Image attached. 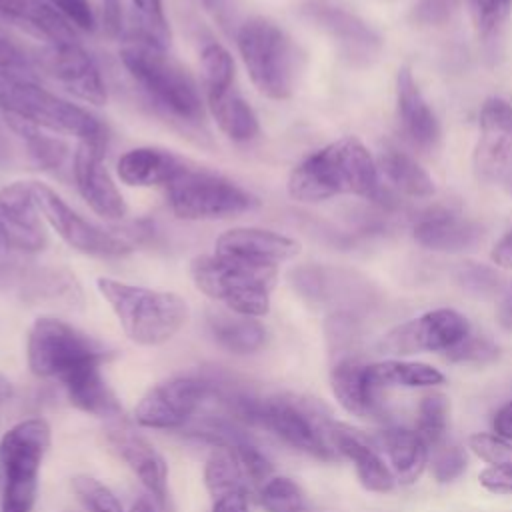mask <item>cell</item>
<instances>
[{"instance_id": "obj_1", "label": "cell", "mask_w": 512, "mask_h": 512, "mask_svg": "<svg viewBox=\"0 0 512 512\" xmlns=\"http://www.w3.org/2000/svg\"><path fill=\"white\" fill-rule=\"evenodd\" d=\"M0 110L6 120H20L78 142L106 144L104 124L88 110L60 98L40 84L34 60L0 32Z\"/></svg>"}, {"instance_id": "obj_2", "label": "cell", "mask_w": 512, "mask_h": 512, "mask_svg": "<svg viewBox=\"0 0 512 512\" xmlns=\"http://www.w3.org/2000/svg\"><path fill=\"white\" fill-rule=\"evenodd\" d=\"M288 192L298 202H322L342 194L376 200L378 170L364 144L344 136L306 156L290 172Z\"/></svg>"}, {"instance_id": "obj_3", "label": "cell", "mask_w": 512, "mask_h": 512, "mask_svg": "<svg viewBox=\"0 0 512 512\" xmlns=\"http://www.w3.org/2000/svg\"><path fill=\"white\" fill-rule=\"evenodd\" d=\"M224 402L238 420L262 426L292 448L320 460H334L338 456L328 436L332 420L316 402L308 398L294 394L258 398L234 392L224 396Z\"/></svg>"}, {"instance_id": "obj_4", "label": "cell", "mask_w": 512, "mask_h": 512, "mask_svg": "<svg viewBox=\"0 0 512 512\" xmlns=\"http://www.w3.org/2000/svg\"><path fill=\"white\" fill-rule=\"evenodd\" d=\"M96 286L124 334L140 346H160L172 340L188 322V304L174 292L114 278H98Z\"/></svg>"}, {"instance_id": "obj_5", "label": "cell", "mask_w": 512, "mask_h": 512, "mask_svg": "<svg viewBox=\"0 0 512 512\" xmlns=\"http://www.w3.org/2000/svg\"><path fill=\"white\" fill-rule=\"evenodd\" d=\"M120 60L134 82L166 112L188 122L202 118V98L194 78L164 48L130 34Z\"/></svg>"}, {"instance_id": "obj_6", "label": "cell", "mask_w": 512, "mask_h": 512, "mask_svg": "<svg viewBox=\"0 0 512 512\" xmlns=\"http://www.w3.org/2000/svg\"><path fill=\"white\" fill-rule=\"evenodd\" d=\"M194 286L226 310L244 316H266L278 268L254 266L220 254H202L190 262Z\"/></svg>"}, {"instance_id": "obj_7", "label": "cell", "mask_w": 512, "mask_h": 512, "mask_svg": "<svg viewBox=\"0 0 512 512\" xmlns=\"http://www.w3.org/2000/svg\"><path fill=\"white\" fill-rule=\"evenodd\" d=\"M236 44L254 88L270 100H286L294 90L296 50L288 34L264 16L238 26Z\"/></svg>"}, {"instance_id": "obj_8", "label": "cell", "mask_w": 512, "mask_h": 512, "mask_svg": "<svg viewBox=\"0 0 512 512\" xmlns=\"http://www.w3.org/2000/svg\"><path fill=\"white\" fill-rule=\"evenodd\" d=\"M50 446V426L42 418L14 424L0 438L4 488L0 512H30L36 502L40 462Z\"/></svg>"}, {"instance_id": "obj_9", "label": "cell", "mask_w": 512, "mask_h": 512, "mask_svg": "<svg viewBox=\"0 0 512 512\" xmlns=\"http://www.w3.org/2000/svg\"><path fill=\"white\" fill-rule=\"evenodd\" d=\"M26 356L34 376L62 382L86 366H102L108 352L100 342L64 320L40 316L28 332Z\"/></svg>"}, {"instance_id": "obj_10", "label": "cell", "mask_w": 512, "mask_h": 512, "mask_svg": "<svg viewBox=\"0 0 512 512\" xmlns=\"http://www.w3.org/2000/svg\"><path fill=\"white\" fill-rule=\"evenodd\" d=\"M166 200L182 220L232 218L260 206V200L240 184L194 164L166 188Z\"/></svg>"}, {"instance_id": "obj_11", "label": "cell", "mask_w": 512, "mask_h": 512, "mask_svg": "<svg viewBox=\"0 0 512 512\" xmlns=\"http://www.w3.org/2000/svg\"><path fill=\"white\" fill-rule=\"evenodd\" d=\"M32 194L44 222L76 252L88 256H122L132 250V242L112 230L96 226L72 210L50 186L32 182Z\"/></svg>"}, {"instance_id": "obj_12", "label": "cell", "mask_w": 512, "mask_h": 512, "mask_svg": "<svg viewBox=\"0 0 512 512\" xmlns=\"http://www.w3.org/2000/svg\"><path fill=\"white\" fill-rule=\"evenodd\" d=\"M212 392V382L176 376L150 388L134 408V420L146 428H180Z\"/></svg>"}, {"instance_id": "obj_13", "label": "cell", "mask_w": 512, "mask_h": 512, "mask_svg": "<svg viewBox=\"0 0 512 512\" xmlns=\"http://www.w3.org/2000/svg\"><path fill=\"white\" fill-rule=\"evenodd\" d=\"M468 336V320L450 308L430 310L390 330L380 350L388 354H414L450 350Z\"/></svg>"}, {"instance_id": "obj_14", "label": "cell", "mask_w": 512, "mask_h": 512, "mask_svg": "<svg viewBox=\"0 0 512 512\" xmlns=\"http://www.w3.org/2000/svg\"><path fill=\"white\" fill-rule=\"evenodd\" d=\"M474 172L490 184L512 178V106L502 98H488L480 110Z\"/></svg>"}, {"instance_id": "obj_15", "label": "cell", "mask_w": 512, "mask_h": 512, "mask_svg": "<svg viewBox=\"0 0 512 512\" xmlns=\"http://www.w3.org/2000/svg\"><path fill=\"white\" fill-rule=\"evenodd\" d=\"M42 68L52 74L72 96L102 106L106 104V84L94 58L74 40L48 44L40 56Z\"/></svg>"}, {"instance_id": "obj_16", "label": "cell", "mask_w": 512, "mask_h": 512, "mask_svg": "<svg viewBox=\"0 0 512 512\" xmlns=\"http://www.w3.org/2000/svg\"><path fill=\"white\" fill-rule=\"evenodd\" d=\"M106 144L78 142L74 152V180L84 202L104 220H122L128 206L116 188L106 164Z\"/></svg>"}, {"instance_id": "obj_17", "label": "cell", "mask_w": 512, "mask_h": 512, "mask_svg": "<svg viewBox=\"0 0 512 512\" xmlns=\"http://www.w3.org/2000/svg\"><path fill=\"white\" fill-rule=\"evenodd\" d=\"M106 438L114 452L130 466L144 488L152 494L160 512H170L168 466L162 454L126 422L114 420L106 428Z\"/></svg>"}, {"instance_id": "obj_18", "label": "cell", "mask_w": 512, "mask_h": 512, "mask_svg": "<svg viewBox=\"0 0 512 512\" xmlns=\"http://www.w3.org/2000/svg\"><path fill=\"white\" fill-rule=\"evenodd\" d=\"M214 254L242 260L254 266L278 268L282 262H288L300 254V244L280 232L240 226L218 236Z\"/></svg>"}, {"instance_id": "obj_19", "label": "cell", "mask_w": 512, "mask_h": 512, "mask_svg": "<svg viewBox=\"0 0 512 512\" xmlns=\"http://www.w3.org/2000/svg\"><path fill=\"white\" fill-rule=\"evenodd\" d=\"M296 290L312 304L330 306L334 314H352L360 304L370 302V288L362 280H354L340 270L308 266L292 272Z\"/></svg>"}, {"instance_id": "obj_20", "label": "cell", "mask_w": 512, "mask_h": 512, "mask_svg": "<svg viewBox=\"0 0 512 512\" xmlns=\"http://www.w3.org/2000/svg\"><path fill=\"white\" fill-rule=\"evenodd\" d=\"M0 220L10 248L38 252L46 246L44 218L32 194V182L16 180L0 188Z\"/></svg>"}, {"instance_id": "obj_21", "label": "cell", "mask_w": 512, "mask_h": 512, "mask_svg": "<svg viewBox=\"0 0 512 512\" xmlns=\"http://www.w3.org/2000/svg\"><path fill=\"white\" fill-rule=\"evenodd\" d=\"M310 20H314L326 34H330L340 46L342 54L354 64H370L380 52L378 36L354 14L324 6L312 4L306 8Z\"/></svg>"}, {"instance_id": "obj_22", "label": "cell", "mask_w": 512, "mask_h": 512, "mask_svg": "<svg viewBox=\"0 0 512 512\" xmlns=\"http://www.w3.org/2000/svg\"><path fill=\"white\" fill-rule=\"evenodd\" d=\"M328 436L336 454L348 458L354 464L364 488L372 492H388L394 488V474L364 434L342 422H330Z\"/></svg>"}, {"instance_id": "obj_23", "label": "cell", "mask_w": 512, "mask_h": 512, "mask_svg": "<svg viewBox=\"0 0 512 512\" xmlns=\"http://www.w3.org/2000/svg\"><path fill=\"white\" fill-rule=\"evenodd\" d=\"M188 166V160L176 156L170 150L156 146H140L120 156L116 172L120 180L128 186L168 188Z\"/></svg>"}, {"instance_id": "obj_24", "label": "cell", "mask_w": 512, "mask_h": 512, "mask_svg": "<svg viewBox=\"0 0 512 512\" xmlns=\"http://www.w3.org/2000/svg\"><path fill=\"white\" fill-rule=\"evenodd\" d=\"M414 238L428 250L462 252L482 240V228L450 210H432L416 222Z\"/></svg>"}, {"instance_id": "obj_25", "label": "cell", "mask_w": 512, "mask_h": 512, "mask_svg": "<svg viewBox=\"0 0 512 512\" xmlns=\"http://www.w3.org/2000/svg\"><path fill=\"white\" fill-rule=\"evenodd\" d=\"M366 364L360 358L344 356L340 358L330 374V384L336 400L350 414L364 420H382L386 416V408L364 378Z\"/></svg>"}, {"instance_id": "obj_26", "label": "cell", "mask_w": 512, "mask_h": 512, "mask_svg": "<svg viewBox=\"0 0 512 512\" xmlns=\"http://www.w3.org/2000/svg\"><path fill=\"white\" fill-rule=\"evenodd\" d=\"M396 106L402 130L418 148H432L438 142L440 130L434 112L420 94L410 68H400L396 76Z\"/></svg>"}, {"instance_id": "obj_27", "label": "cell", "mask_w": 512, "mask_h": 512, "mask_svg": "<svg viewBox=\"0 0 512 512\" xmlns=\"http://www.w3.org/2000/svg\"><path fill=\"white\" fill-rule=\"evenodd\" d=\"M0 16L26 26L48 44L74 42V26L48 0H0Z\"/></svg>"}, {"instance_id": "obj_28", "label": "cell", "mask_w": 512, "mask_h": 512, "mask_svg": "<svg viewBox=\"0 0 512 512\" xmlns=\"http://www.w3.org/2000/svg\"><path fill=\"white\" fill-rule=\"evenodd\" d=\"M60 384L64 386L68 400L76 408L100 418H116L120 414V404L114 392L104 382L100 364L86 366L62 380Z\"/></svg>"}, {"instance_id": "obj_29", "label": "cell", "mask_w": 512, "mask_h": 512, "mask_svg": "<svg viewBox=\"0 0 512 512\" xmlns=\"http://www.w3.org/2000/svg\"><path fill=\"white\" fill-rule=\"evenodd\" d=\"M206 106L218 128L232 142H250L258 136V116L234 88L206 96Z\"/></svg>"}, {"instance_id": "obj_30", "label": "cell", "mask_w": 512, "mask_h": 512, "mask_svg": "<svg viewBox=\"0 0 512 512\" xmlns=\"http://www.w3.org/2000/svg\"><path fill=\"white\" fill-rule=\"evenodd\" d=\"M208 328L218 344L236 354L256 352L266 342V328L256 318L230 310L210 312Z\"/></svg>"}, {"instance_id": "obj_31", "label": "cell", "mask_w": 512, "mask_h": 512, "mask_svg": "<svg viewBox=\"0 0 512 512\" xmlns=\"http://www.w3.org/2000/svg\"><path fill=\"white\" fill-rule=\"evenodd\" d=\"M382 444L392 462L394 478L400 484L416 482L428 460V446L418 432L400 426L388 428L382 432Z\"/></svg>"}, {"instance_id": "obj_32", "label": "cell", "mask_w": 512, "mask_h": 512, "mask_svg": "<svg viewBox=\"0 0 512 512\" xmlns=\"http://www.w3.org/2000/svg\"><path fill=\"white\" fill-rule=\"evenodd\" d=\"M20 290L30 300H46L54 304H82V292L74 276L60 268H32L16 274Z\"/></svg>"}, {"instance_id": "obj_33", "label": "cell", "mask_w": 512, "mask_h": 512, "mask_svg": "<svg viewBox=\"0 0 512 512\" xmlns=\"http://www.w3.org/2000/svg\"><path fill=\"white\" fill-rule=\"evenodd\" d=\"M364 378L368 386L378 392L380 388H424L444 382L440 370L422 362H402V360H384L376 364H366Z\"/></svg>"}, {"instance_id": "obj_34", "label": "cell", "mask_w": 512, "mask_h": 512, "mask_svg": "<svg viewBox=\"0 0 512 512\" xmlns=\"http://www.w3.org/2000/svg\"><path fill=\"white\" fill-rule=\"evenodd\" d=\"M380 168L386 180L406 196L428 198L434 194V182L428 172L398 148H386L380 154Z\"/></svg>"}, {"instance_id": "obj_35", "label": "cell", "mask_w": 512, "mask_h": 512, "mask_svg": "<svg viewBox=\"0 0 512 512\" xmlns=\"http://www.w3.org/2000/svg\"><path fill=\"white\" fill-rule=\"evenodd\" d=\"M204 482L212 500L236 490H248V476L234 450L226 446H216L208 456Z\"/></svg>"}, {"instance_id": "obj_36", "label": "cell", "mask_w": 512, "mask_h": 512, "mask_svg": "<svg viewBox=\"0 0 512 512\" xmlns=\"http://www.w3.org/2000/svg\"><path fill=\"white\" fill-rule=\"evenodd\" d=\"M448 412H450V402L440 392L424 396L418 406L416 432L422 438V442L432 450H436L446 442Z\"/></svg>"}, {"instance_id": "obj_37", "label": "cell", "mask_w": 512, "mask_h": 512, "mask_svg": "<svg viewBox=\"0 0 512 512\" xmlns=\"http://www.w3.org/2000/svg\"><path fill=\"white\" fill-rule=\"evenodd\" d=\"M200 68L206 96L220 94L234 88V60L230 52L218 44L208 42L200 52Z\"/></svg>"}, {"instance_id": "obj_38", "label": "cell", "mask_w": 512, "mask_h": 512, "mask_svg": "<svg viewBox=\"0 0 512 512\" xmlns=\"http://www.w3.org/2000/svg\"><path fill=\"white\" fill-rule=\"evenodd\" d=\"M260 504L266 512H314L302 488L286 478H268L260 488Z\"/></svg>"}, {"instance_id": "obj_39", "label": "cell", "mask_w": 512, "mask_h": 512, "mask_svg": "<svg viewBox=\"0 0 512 512\" xmlns=\"http://www.w3.org/2000/svg\"><path fill=\"white\" fill-rule=\"evenodd\" d=\"M132 6L136 10V22L130 34L166 50L170 44V26L162 0H132Z\"/></svg>"}, {"instance_id": "obj_40", "label": "cell", "mask_w": 512, "mask_h": 512, "mask_svg": "<svg viewBox=\"0 0 512 512\" xmlns=\"http://www.w3.org/2000/svg\"><path fill=\"white\" fill-rule=\"evenodd\" d=\"M72 490L86 512H122L114 492L92 476L78 474L72 478Z\"/></svg>"}, {"instance_id": "obj_41", "label": "cell", "mask_w": 512, "mask_h": 512, "mask_svg": "<svg viewBox=\"0 0 512 512\" xmlns=\"http://www.w3.org/2000/svg\"><path fill=\"white\" fill-rule=\"evenodd\" d=\"M474 26L482 38L500 30L512 10V0H466Z\"/></svg>"}, {"instance_id": "obj_42", "label": "cell", "mask_w": 512, "mask_h": 512, "mask_svg": "<svg viewBox=\"0 0 512 512\" xmlns=\"http://www.w3.org/2000/svg\"><path fill=\"white\" fill-rule=\"evenodd\" d=\"M470 450L492 466L512 464V442L498 434H474L468 440Z\"/></svg>"}, {"instance_id": "obj_43", "label": "cell", "mask_w": 512, "mask_h": 512, "mask_svg": "<svg viewBox=\"0 0 512 512\" xmlns=\"http://www.w3.org/2000/svg\"><path fill=\"white\" fill-rule=\"evenodd\" d=\"M466 468V454L458 444L444 442L434 450L432 474L438 482H450L458 478Z\"/></svg>"}, {"instance_id": "obj_44", "label": "cell", "mask_w": 512, "mask_h": 512, "mask_svg": "<svg viewBox=\"0 0 512 512\" xmlns=\"http://www.w3.org/2000/svg\"><path fill=\"white\" fill-rule=\"evenodd\" d=\"M446 354L456 362H488L498 354V348L488 338L466 336L460 344L446 350Z\"/></svg>"}, {"instance_id": "obj_45", "label": "cell", "mask_w": 512, "mask_h": 512, "mask_svg": "<svg viewBox=\"0 0 512 512\" xmlns=\"http://www.w3.org/2000/svg\"><path fill=\"white\" fill-rule=\"evenodd\" d=\"M74 28L94 30L96 20L88 0H48Z\"/></svg>"}, {"instance_id": "obj_46", "label": "cell", "mask_w": 512, "mask_h": 512, "mask_svg": "<svg viewBox=\"0 0 512 512\" xmlns=\"http://www.w3.org/2000/svg\"><path fill=\"white\" fill-rule=\"evenodd\" d=\"M458 2L460 0H420L412 12V18L428 26L444 24L454 14Z\"/></svg>"}, {"instance_id": "obj_47", "label": "cell", "mask_w": 512, "mask_h": 512, "mask_svg": "<svg viewBox=\"0 0 512 512\" xmlns=\"http://www.w3.org/2000/svg\"><path fill=\"white\" fill-rule=\"evenodd\" d=\"M458 280L462 282L464 288L476 294H490L498 286V278L490 268L472 262L458 272Z\"/></svg>"}, {"instance_id": "obj_48", "label": "cell", "mask_w": 512, "mask_h": 512, "mask_svg": "<svg viewBox=\"0 0 512 512\" xmlns=\"http://www.w3.org/2000/svg\"><path fill=\"white\" fill-rule=\"evenodd\" d=\"M198 6H202L218 24L224 28L228 34H236L238 28L236 24V14H234V4L232 0H194Z\"/></svg>"}, {"instance_id": "obj_49", "label": "cell", "mask_w": 512, "mask_h": 512, "mask_svg": "<svg viewBox=\"0 0 512 512\" xmlns=\"http://www.w3.org/2000/svg\"><path fill=\"white\" fill-rule=\"evenodd\" d=\"M480 484L496 494H512V464L490 466L480 472Z\"/></svg>"}, {"instance_id": "obj_50", "label": "cell", "mask_w": 512, "mask_h": 512, "mask_svg": "<svg viewBox=\"0 0 512 512\" xmlns=\"http://www.w3.org/2000/svg\"><path fill=\"white\" fill-rule=\"evenodd\" d=\"M212 512H248V490H236L214 498Z\"/></svg>"}, {"instance_id": "obj_51", "label": "cell", "mask_w": 512, "mask_h": 512, "mask_svg": "<svg viewBox=\"0 0 512 512\" xmlns=\"http://www.w3.org/2000/svg\"><path fill=\"white\" fill-rule=\"evenodd\" d=\"M104 28L110 36H118L122 32V12L120 0H104Z\"/></svg>"}, {"instance_id": "obj_52", "label": "cell", "mask_w": 512, "mask_h": 512, "mask_svg": "<svg viewBox=\"0 0 512 512\" xmlns=\"http://www.w3.org/2000/svg\"><path fill=\"white\" fill-rule=\"evenodd\" d=\"M492 260L500 268H512V230L496 242L492 250Z\"/></svg>"}, {"instance_id": "obj_53", "label": "cell", "mask_w": 512, "mask_h": 512, "mask_svg": "<svg viewBox=\"0 0 512 512\" xmlns=\"http://www.w3.org/2000/svg\"><path fill=\"white\" fill-rule=\"evenodd\" d=\"M494 430L498 436L512 440V402L504 404L494 416Z\"/></svg>"}, {"instance_id": "obj_54", "label": "cell", "mask_w": 512, "mask_h": 512, "mask_svg": "<svg viewBox=\"0 0 512 512\" xmlns=\"http://www.w3.org/2000/svg\"><path fill=\"white\" fill-rule=\"evenodd\" d=\"M498 320L504 328H512V284L504 290L498 304Z\"/></svg>"}, {"instance_id": "obj_55", "label": "cell", "mask_w": 512, "mask_h": 512, "mask_svg": "<svg viewBox=\"0 0 512 512\" xmlns=\"http://www.w3.org/2000/svg\"><path fill=\"white\" fill-rule=\"evenodd\" d=\"M128 512H152V506L144 498H140L136 504H132V508Z\"/></svg>"}, {"instance_id": "obj_56", "label": "cell", "mask_w": 512, "mask_h": 512, "mask_svg": "<svg viewBox=\"0 0 512 512\" xmlns=\"http://www.w3.org/2000/svg\"><path fill=\"white\" fill-rule=\"evenodd\" d=\"M6 248H10V242H8L6 228H4V224H2V220H0V250H6Z\"/></svg>"}]
</instances>
